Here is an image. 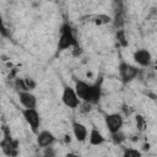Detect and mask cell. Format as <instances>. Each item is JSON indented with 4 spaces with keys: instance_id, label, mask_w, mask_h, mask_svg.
<instances>
[{
    "instance_id": "6da1fadb",
    "label": "cell",
    "mask_w": 157,
    "mask_h": 157,
    "mask_svg": "<svg viewBox=\"0 0 157 157\" xmlns=\"http://www.w3.org/2000/svg\"><path fill=\"white\" fill-rule=\"evenodd\" d=\"M102 82H103L102 76H99V78L94 83H87L82 80H76L74 88L81 101L87 102L90 104H96L101 98Z\"/></svg>"
},
{
    "instance_id": "7a4b0ae2",
    "label": "cell",
    "mask_w": 157,
    "mask_h": 157,
    "mask_svg": "<svg viewBox=\"0 0 157 157\" xmlns=\"http://www.w3.org/2000/svg\"><path fill=\"white\" fill-rule=\"evenodd\" d=\"M77 44V39L74 34L72 27L65 22L61 25L60 27V37H59V42H58V50H65L70 47H75Z\"/></svg>"
},
{
    "instance_id": "3957f363",
    "label": "cell",
    "mask_w": 157,
    "mask_h": 157,
    "mask_svg": "<svg viewBox=\"0 0 157 157\" xmlns=\"http://www.w3.org/2000/svg\"><path fill=\"white\" fill-rule=\"evenodd\" d=\"M0 147L2 148L4 153L7 156H17L18 155L20 142H18V140H16L11 136L7 126H4V137L0 141Z\"/></svg>"
},
{
    "instance_id": "277c9868",
    "label": "cell",
    "mask_w": 157,
    "mask_h": 157,
    "mask_svg": "<svg viewBox=\"0 0 157 157\" xmlns=\"http://www.w3.org/2000/svg\"><path fill=\"white\" fill-rule=\"evenodd\" d=\"M61 101L67 108H71V109H75V108L80 107V104H81V99L78 98L75 88L70 87V86L64 87L63 94H61Z\"/></svg>"
},
{
    "instance_id": "5b68a950",
    "label": "cell",
    "mask_w": 157,
    "mask_h": 157,
    "mask_svg": "<svg viewBox=\"0 0 157 157\" xmlns=\"http://www.w3.org/2000/svg\"><path fill=\"white\" fill-rule=\"evenodd\" d=\"M118 70H119L120 77H121L124 83H128V82L132 81L139 75V72H140V70L136 66H134V65H131L129 63H125V61H121L119 64Z\"/></svg>"
},
{
    "instance_id": "8992f818",
    "label": "cell",
    "mask_w": 157,
    "mask_h": 157,
    "mask_svg": "<svg viewBox=\"0 0 157 157\" xmlns=\"http://www.w3.org/2000/svg\"><path fill=\"white\" fill-rule=\"evenodd\" d=\"M22 115L26 120V123L29 125L33 132H38L39 125H40V117L36 108H25L22 109Z\"/></svg>"
},
{
    "instance_id": "52a82bcc",
    "label": "cell",
    "mask_w": 157,
    "mask_h": 157,
    "mask_svg": "<svg viewBox=\"0 0 157 157\" xmlns=\"http://www.w3.org/2000/svg\"><path fill=\"white\" fill-rule=\"evenodd\" d=\"M104 123H105L108 131L110 134H113L115 131L121 130L123 124H124V118L119 113H110V114H107L104 117Z\"/></svg>"
},
{
    "instance_id": "ba28073f",
    "label": "cell",
    "mask_w": 157,
    "mask_h": 157,
    "mask_svg": "<svg viewBox=\"0 0 157 157\" xmlns=\"http://www.w3.org/2000/svg\"><path fill=\"white\" fill-rule=\"evenodd\" d=\"M132 58H134V61L140 65V66H150L151 63H152V55L150 53V50L145 49V48H141V49H137L132 54Z\"/></svg>"
},
{
    "instance_id": "9c48e42d",
    "label": "cell",
    "mask_w": 157,
    "mask_h": 157,
    "mask_svg": "<svg viewBox=\"0 0 157 157\" xmlns=\"http://www.w3.org/2000/svg\"><path fill=\"white\" fill-rule=\"evenodd\" d=\"M18 99L25 108H36L37 98L31 91H18Z\"/></svg>"
},
{
    "instance_id": "30bf717a",
    "label": "cell",
    "mask_w": 157,
    "mask_h": 157,
    "mask_svg": "<svg viewBox=\"0 0 157 157\" xmlns=\"http://www.w3.org/2000/svg\"><path fill=\"white\" fill-rule=\"evenodd\" d=\"M55 142V136L52 131L49 130H42L40 132H38L37 135V144L39 147H48L52 146Z\"/></svg>"
},
{
    "instance_id": "8fae6325",
    "label": "cell",
    "mask_w": 157,
    "mask_h": 157,
    "mask_svg": "<svg viewBox=\"0 0 157 157\" xmlns=\"http://www.w3.org/2000/svg\"><path fill=\"white\" fill-rule=\"evenodd\" d=\"M71 126H72V134H74L75 139H76L78 142H83V141L87 139V135H88L87 128H86L82 123L76 121V120L72 121Z\"/></svg>"
},
{
    "instance_id": "7c38bea8",
    "label": "cell",
    "mask_w": 157,
    "mask_h": 157,
    "mask_svg": "<svg viewBox=\"0 0 157 157\" xmlns=\"http://www.w3.org/2000/svg\"><path fill=\"white\" fill-rule=\"evenodd\" d=\"M104 141H105V139L102 135V132L98 129L92 128V130L90 132V144L92 146H99V145L104 144Z\"/></svg>"
},
{
    "instance_id": "4fadbf2b",
    "label": "cell",
    "mask_w": 157,
    "mask_h": 157,
    "mask_svg": "<svg viewBox=\"0 0 157 157\" xmlns=\"http://www.w3.org/2000/svg\"><path fill=\"white\" fill-rule=\"evenodd\" d=\"M110 135H112V142H113L114 145H117V146H120V145L126 140V136H125V134H124L121 130L115 131V132H113V134H110Z\"/></svg>"
},
{
    "instance_id": "5bb4252c",
    "label": "cell",
    "mask_w": 157,
    "mask_h": 157,
    "mask_svg": "<svg viewBox=\"0 0 157 157\" xmlns=\"http://www.w3.org/2000/svg\"><path fill=\"white\" fill-rule=\"evenodd\" d=\"M115 38H117V42H118L121 47H124V48L128 47L129 42H128V39H126V33H125V31H124L123 28H119V29L117 31Z\"/></svg>"
},
{
    "instance_id": "9a60e30c",
    "label": "cell",
    "mask_w": 157,
    "mask_h": 157,
    "mask_svg": "<svg viewBox=\"0 0 157 157\" xmlns=\"http://www.w3.org/2000/svg\"><path fill=\"white\" fill-rule=\"evenodd\" d=\"M124 157H141V152L135 148H126L124 150Z\"/></svg>"
},
{
    "instance_id": "2e32d148",
    "label": "cell",
    "mask_w": 157,
    "mask_h": 157,
    "mask_svg": "<svg viewBox=\"0 0 157 157\" xmlns=\"http://www.w3.org/2000/svg\"><path fill=\"white\" fill-rule=\"evenodd\" d=\"M135 120H136V128H137L139 130H144L145 126H146V120H145V118H144L142 115L137 114L136 118H135Z\"/></svg>"
},
{
    "instance_id": "e0dca14e",
    "label": "cell",
    "mask_w": 157,
    "mask_h": 157,
    "mask_svg": "<svg viewBox=\"0 0 157 157\" xmlns=\"http://www.w3.org/2000/svg\"><path fill=\"white\" fill-rule=\"evenodd\" d=\"M23 81H25V85H26L27 91H32V90H34V88H36V86H37L36 81H34L33 78H31V77H25V78H23Z\"/></svg>"
},
{
    "instance_id": "ac0fdd59",
    "label": "cell",
    "mask_w": 157,
    "mask_h": 157,
    "mask_svg": "<svg viewBox=\"0 0 157 157\" xmlns=\"http://www.w3.org/2000/svg\"><path fill=\"white\" fill-rule=\"evenodd\" d=\"M15 86H16V88H17L18 91H27L23 78H16V81H15Z\"/></svg>"
},
{
    "instance_id": "d6986e66",
    "label": "cell",
    "mask_w": 157,
    "mask_h": 157,
    "mask_svg": "<svg viewBox=\"0 0 157 157\" xmlns=\"http://www.w3.org/2000/svg\"><path fill=\"white\" fill-rule=\"evenodd\" d=\"M81 54H82V49H81V47H78V44H76V45L74 47L72 55H74V56H80Z\"/></svg>"
},
{
    "instance_id": "ffe728a7",
    "label": "cell",
    "mask_w": 157,
    "mask_h": 157,
    "mask_svg": "<svg viewBox=\"0 0 157 157\" xmlns=\"http://www.w3.org/2000/svg\"><path fill=\"white\" fill-rule=\"evenodd\" d=\"M45 156H55V152L53 150V147L48 146V147H44V152H43Z\"/></svg>"
},
{
    "instance_id": "44dd1931",
    "label": "cell",
    "mask_w": 157,
    "mask_h": 157,
    "mask_svg": "<svg viewBox=\"0 0 157 157\" xmlns=\"http://www.w3.org/2000/svg\"><path fill=\"white\" fill-rule=\"evenodd\" d=\"M0 32H2L4 34H6V28H5V25H4V21H2L1 15H0Z\"/></svg>"
},
{
    "instance_id": "7402d4cb",
    "label": "cell",
    "mask_w": 157,
    "mask_h": 157,
    "mask_svg": "<svg viewBox=\"0 0 157 157\" xmlns=\"http://www.w3.org/2000/svg\"><path fill=\"white\" fill-rule=\"evenodd\" d=\"M142 150L144 151H148L150 150V144H144L142 145Z\"/></svg>"
},
{
    "instance_id": "603a6c76",
    "label": "cell",
    "mask_w": 157,
    "mask_h": 157,
    "mask_svg": "<svg viewBox=\"0 0 157 157\" xmlns=\"http://www.w3.org/2000/svg\"><path fill=\"white\" fill-rule=\"evenodd\" d=\"M71 141V137H70V135H65V142L67 144V142H70Z\"/></svg>"
},
{
    "instance_id": "cb8c5ba5",
    "label": "cell",
    "mask_w": 157,
    "mask_h": 157,
    "mask_svg": "<svg viewBox=\"0 0 157 157\" xmlns=\"http://www.w3.org/2000/svg\"><path fill=\"white\" fill-rule=\"evenodd\" d=\"M115 4H123V0H113Z\"/></svg>"
}]
</instances>
